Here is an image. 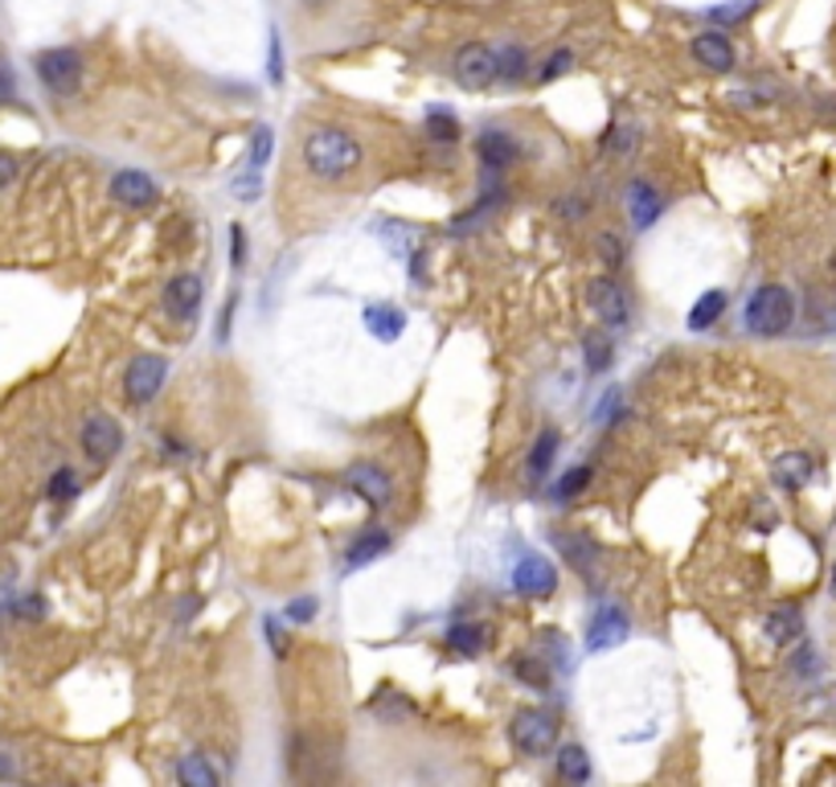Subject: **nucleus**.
<instances>
[{
    "mask_svg": "<svg viewBox=\"0 0 836 787\" xmlns=\"http://www.w3.org/2000/svg\"><path fill=\"white\" fill-rule=\"evenodd\" d=\"M386 550H390V533L365 530L361 538H353V545L345 550V566H349V571H361V566H369V562L386 558Z\"/></svg>",
    "mask_w": 836,
    "mask_h": 787,
    "instance_id": "412c9836",
    "label": "nucleus"
},
{
    "mask_svg": "<svg viewBox=\"0 0 836 787\" xmlns=\"http://www.w3.org/2000/svg\"><path fill=\"white\" fill-rule=\"evenodd\" d=\"M628 632H632V620H628V611L615 607V603H608V607L594 611L591 627H587V652L615 648V644H623V640H628Z\"/></svg>",
    "mask_w": 836,
    "mask_h": 787,
    "instance_id": "f8f14e48",
    "label": "nucleus"
},
{
    "mask_svg": "<svg viewBox=\"0 0 836 787\" xmlns=\"http://www.w3.org/2000/svg\"><path fill=\"white\" fill-rule=\"evenodd\" d=\"M82 451H86V460H95V463H108L120 456L123 448V431H120V422L111 419V415H91V419L82 422Z\"/></svg>",
    "mask_w": 836,
    "mask_h": 787,
    "instance_id": "1a4fd4ad",
    "label": "nucleus"
},
{
    "mask_svg": "<svg viewBox=\"0 0 836 787\" xmlns=\"http://www.w3.org/2000/svg\"><path fill=\"white\" fill-rule=\"evenodd\" d=\"M164 378H169V357H161V354L132 357L128 369H123V394H128V402H132V407L152 402V398L161 394Z\"/></svg>",
    "mask_w": 836,
    "mask_h": 787,
    "instance_id": "39448f33",
    "label": "nucleus"
},
{
    "mask_svg": "<svg viewBox=\"0 0 836 787\" xmlns=\"http://www.w3.org/2000/svg\"><path fill=\"white\" fill-rule=\"evenodd\" d=\"M742 320H746V328H751L755 337H783V333L792 328V320H796V296L783 284H763L755 296H751Z\"/></svg>",
    "mask_w": 836,
    "mask_h": 787,
    "instance_id": "f03ea898",
    "label": "nucleus"
},
{
    "mask_svg": "<svg viewBox=\"0 0 836 787\" xmlns=\"http://www.w3.org/2000/svg\"><path fill=\"white\" fill-rule=\"evenodd\" d=\"M529 74V54L521 45H504L497 54V79L500 82H521Z\"/></svg>",
    "mask_w": 836,
    "mask_h": 787,
    "instance_id": "c85d7f7f",
    "label": "nucleus"
},
{
    "mask_svg": "<svg viewBox=\"0 0 836 787\" xmlns=\"http://www.w3.org/2000/svg\"><path fill=\"white\" fill-rule=\"evenodd\" d=\"M558 775L567 779V784H587L591 779V755H587V747H579V743H567V747H558Z\"/></svg>",
    "mask_w": 836,
    "mask_h": 787,
    "instance_id": "393cba45",
    "label": "nucleus"
},
{
    "mask_svg": "<svg viewBox=\"0 0 836 787\" xmlns=\"http://www.w3.org/2000/svg\"><path fill=\"white\" fill-rule=\"evenodd\" d=\"M833 595H836V574H833Z\"/></svg>",
    "mask_w": 836,
    "mask_h": 787,
    "instance_id": "8fccbe9b",
    "label": "nucleus"
},
{
    "mask_svg": "<svg viewBox=\"0 0 836 787\" xmlns=\"http://www.w3.org/2000/svg\"><path fill=\"white\" fill-rule=\"evenodd\" d=\"M427 136L435 140V144H456L459 140V123L451 111H427Z\"/></svg>",
    "mask_w": 836,
    "mask_h": 787,
    "instance_id": "2f4dec72",
    "label": "nucleus"
},
{
    "mask_svg": "<svg viewBox=\"0 0 836 787\" xmlns=\"http://www.w3.org/2000/svg\"><path fill=\"white\" fill-rule=\"evenodd\" d=\"M271 82H284V58H279V33H271Z\"/></svg>",
    "mask_w": 836,
    "mask_h": 787,
    "instance_id": "c03bdc74",
    "label": "nucleus"
},
{
    "mask_svg": "<svg viewBox=\"0 0 836 787\" xmlns=\"http://www.w3.org/2000/svg\"><path fill=\"white\" fill-rule=\"evenodd\" d=\"M594 251H599V258L608 263V267H620L623 255H628V246H623V238L615 231H603L599 238H594Z\"/></svg>",
    "mask_w": 836,
    "mask_h": 787,
    "instance_id": "f704fd0d",
    "label": "nucleus"
},
{
    "mask_svg": "<svg viewBox=\"0 0 836 787\" xmlns=\"http://www.w3.org/2000/svg\"><path fill=\"white\" fill-rule=\"evenodd\" d=\"M628 209H632L635 231H648V226H652V222L661 217V209H664L656 185H648V181H632V185H628Z\"/></svg>",
    "mask_w": 836,
    "mask_h": 787,
    "instance_id": "aec40b11",
    "label": "nucleus"
},
{
    "mask_svg": "<svg viewBox=\"0 0 836 787\" xmlns=\"http://www.w3.org/2000/svg\"><path fill=\"white\" fill-rule=\"evenodd\" d=\"M553 542H558V550L570 558V566H574V571L591 574V566L599 562V545H594L591 538H567V533H558Z\"/></svg>",
    "mask_w": 836,
    "mask_h": 787,
    "instance_id": "bb28decb",
    "label": "nucleus"
},
{
    "mask_svg": "<svg viewBox=\"0 0 836 787\" xmlns=\"http://www.w3.org/2000/svg\"><path fill=\"white\" fill-rule=\"evenodd\" d=\"M156 197H161L156 181L149 173H140V168H123V173L111 177V202L123 205V209H149Z\"/></svg>",
    "mask_w": 836,
    "mask_h": 787,
    "instance_id": "4468645a",
    "label": "nucleus"
},
{
    "mask_svg": "<svg viewBox=\"0 0 836 787\" xmlns=\"http://www.w3.org/2000/svg\"><path fill=\"white\" fill-rule=\"evenodd\" d=\"M13 99H17V82L9 70L0 67V103H13Z\"/></svg>",
    "mask_w": 836,
    "mask_h": 787,
    "instance_id": "a18cd8bd",
    "label": "nucleus"
},
{
    "mask_svg": "<svg viewBox=\"0 0 836 787\" xmlns=\"http://www.w3.org/2000/svg\"><path fill=\"white\" fill-rule=\"evenodd\" d=\"M304 4H308V9H320V4H328V0H304Z\"/></svg>",
    "mask_w": 836,
    "mask_h": 787,
    "instance_id": "de8ad7c7",
    "label": "nucleus"
},
{
    "mask_svg": "<svg viewBox=\"0 0 836 787\" xmlns=\"http://www.w3.org/2000/svg\"><path fill=\"white\" fill-rule=\"evenodd\" d=\"M365 325L378 340H398L406 328V313L394 304H374V308H365Z\"/></svg>",
    "mask_w": 836,
    "mask_h": 787,
    "instance_id": "4be33fe9",
    "label": "nucleus"
},
{
    "mask_svg": "<svg viewBox=\"0 0 836 787\" xmlns=\"http://www.w3.org/2000/svg\"><path fill=\"white\" fill-rule=\"evenodd\" d=\"M582 361H587V369H591V374H603V369H611V361H615V345H611V337L603 333V328H591V333H582Z\"/></svg>",
    "mask_w": 836,
    "mask_h": 787,
    "instance_id": "b1692460",
    "label": "nucleus"
},
{
    "mask_svg": "<svg viewBox=\"0 0 836 787\" xmlns=\"http://www.w3.org/2000/svg\"><path fill=\"white\" fill-rule=\"evenodd\" d=\"M45 497H50V501H74V497H79V476H74V468H58V472L50 476V484H45Z\"/></svg>",
    "mask_w": 836,
    "mask_h": 787,
    "instance_id": "473e14b6",
    "label": "nucleus"
},
{
    "mask_svg": "<svg viewBox=\"0 0 836 787\" xmlns=\"http://www.w3.org/2000/svg\"><path fill=\"white\" fill-rule=\"evenodd\" d=\"M689 54H693V62H697L702 70H710V74H730V70L738 67L734 45H730V38H726V33H717V29L697 33L693 45H689Z\"/></svg>",
    "mask_w": 836,
    "mask_h": 787,
    "instance_id": "ddd939ff",
    "label": "nucleus"
},
{
    "mask_svg": "<svg viewBox=\"0 0 836 787\" xmlns=\"http://www.w3.org/2000/svg\"><path fill=\"white\" fill-rule=\"evenodd\" d=\"M345 480H349L353 489L361 492V497L374 504V509H381V504L390 501V492H394V480L381 472L378 463H353L349 472H345Z\"/></svg>",
    "mask_w": 836,
    "mask_h": 787,
    "instance_id": "2eb2a0df",
    "label": "nucleus"
},
{
    "mask_svg": "<svg viewBox=\"0 0 836 787\" xmlns=\"http://www.w3.org/2000/svg\"><path fill=\"white\" fill-rule=\"evenodd\" d=\"M447 648L459 652V656H476L485 648V627L480 624H456L447 632Z\"/></svg>",
    "mask_w": 836,
    "mask_h": 787,
    "instance_id": "c756f323",
    "label": "nucleus"
},
{
    "mask_svg": "<svg viewBox=\"0 0 836 787\" xmlns=\"http://www.w3.org/2000/svg\"><path fill=\"white\" fill-rule=\"evenodd\" d=\"M591 476H594L591 468H570V472L562 476L558 484H553V497H558V501H574V497H579V492L591 484Z\"/></svg>",
    "mask_w": 836,
    "mask_h": 787,
    "instance_id": "72a5a7b5",
    "label": "nucleus"
},
{
    "mask_svg": "<svg viewBox=\"0 0 836 787\" xmlns=\"http://www.w3.org/2000/svg\"><path fill=\"white\" fill-rule=\"evenodd\" d=\"M553 214L567 217V222H582V217L591 214V202H587V193H567V197L553 202Z\"/></svg>",
    "mask_w": 836,
    "mask_h": 787,
    "instance_id": "c9c22d12",
    "label": "nucleus"
},
{
    "mask_svg": "<svg viewBox=\"0 0 836 787\" xmlns=\"http://www.w3.org/2000/svg\"><path fill=\"white\" fill-rule=\"evenodd\" d=\"M202 299H205V284L202 275H176V279H169V287H164L161 296V308L169 320H176V325H190L193 316L202 313Z\"/></svg>",
    "mask_w": 836,
    "mask_h": 787,
    "instance_id": "6e6552de",
    "label": "nucleus"
},
{
    "mask_svg": "<svg viewBox=\"0 0 836 787\" xmlns=\"http://www.w3.org/2000/svg\"><path fill=\"white\" fill-rule=\"evenodd\" d=\"M38 79L41 86L50 91V95L67 99L74 95L82 86V54L79 50H70V45H58V50H45V54H38Z\"/></svg>",
    "mask_w": 836,
    "mask_h": 787,
    "instance_id": "20e7f679",
    "label": "nucleus"
},
{
    "mask_svg": "<svg viewBox=\"0 0 836 787\" xmlns=\"http://www.w3.org/2000/svg\"><path fill=\"white\" fill-rule=\"evenodd\" d=\"M513 591L517 595H529V599H546L558 591V571H553L550 558L541 554H526L521 562L513 566Z\"/></svg>",
    "mask_w": 836,
    "mask_h": 787,
    "instance_id": "9d476101",
    "label": "nucleus"
},
{
    "mask_svg": "<svg viewBox=\"0 0 836 787\" xmlns=\"http://www.w3.org/2000/svg\"><path fill=\"white\" fill-rule=\"evenodd\" d=\"M476 152H480V161H485L488 173H504V168L517 161V140L509 136V132L488 127V132H480V140H476Z\"/></svg>",
    "mask_w": 836,
    "mask_h": 787,
    "instance_id": "f3484780",
    "label": "nucleus"
},
{
    "mask_svg": "<svg viewBox=\"0 0 836 787\" xmlns=\"http://www.w3.org/2000/svg\"><path fill=\"white\" fill-rule=\"evenodd\" d=\"M299 156H304V168H308L316 181H345L349 173H357L365 161L361 140L345 132V127H312L304 144H299Z\"/></svg>",
    "mask_w": 836,
    "mask_h": 787,
    "instance_id": "f257e3e1",
    "label": "nucleus"
},
{
    "mask_svg": "<svg viewBox=\"0 0 836 787\" xmlns=\"http://www.w3.org/2000/svg\"><path fill=\"white\" fill-rule=\"evenodd\" d=\"M570 67H574V54H570V50H558L553 58H546V67L538 70V79L550 82V79H558V74H567Z\"/></svg>",
    "mask_w": 836,
    "mask_h": 787,
    "instance_id": "ea45409f",
    "label": "nucleus"
},
{
    "mask_svg": "<svg viewBox=\"0 0 836 787\" xmlns=\"http://www.w3.org/2000/svg\"><path fill=\"white\" fill-rule=\"evenodd\" d=\"M812 472H816V460H812L808 451H787V456H779V460L771 463V476H775V484L783 492H799L812 480Z\"/></svg>",
    "mask_w": 836,
    "mask_h": 787,
    "instance_id": "dca6fc26",
    "label": "nucleus"
},
{
    "mask_svg": "<svg viewBox=\"0 0 836 787\" xmlns=\"http://www.w3.org/2000/svg\"><path fill=\"white\" fill-rule=\"evenodd\" d=\"M513 673L521 681H526L529 689H550V661H541V656H521V661H513Z\"/></svg>",
    "mask_w": 836,
    "mask_h": 787,
    "instance_id": "7c9ffc66",
    "label": "nucleus"
},
{
    "mask_svg": "<svg viewBox=\"0 0 836 787\" xmlns=\"http://www.w3.org/2000/svg\"><path fill=\"white\" fill-rule=\"evenodd\" d=\"M804 636V611L796 603H779V607L767 611V640L775 648H787Z\"/></svg>",
    "mask_w": 836,
    "mask_h": 787,
    "instance_id": "a211bd4d",
    "label": "nucleus"
},
{
    "mask_svg": "<svg viewBox=\"0 0 836 787\" xmlns=\"http://www.w3.org/2000/svg\"><path fill=\"white\" fill-rule=\"evenodd\" d=\"M369 714L378 722H386V726H402V722H410L418 714L415 709V702L406 697V693H398V689H378L374 697H369Z\"/></svg>",
    "mask_w": 836,
    "mask_h": 787,
    "instance_id": "6ab92c4d",
    "label": "nucleus"
},
{
    "mask_svg": "<svg viewBox=\"0 0 836 787\" xmlns=\"http://www.w3.org/2000/svg\"><path fill=\"white\" fill-rule=\"evenodd\" d=\"M828 275H833V279H836V255H833V263H828Z\"/></svg>",
    "mask_w": 836,
    "mask_h": 787,
    "instance_id": "09e8293b",
    "label": "nucleus"
},
{
    "mask_svg": "<svg viewBox=\"0 0 836 787\" xmlns=\"http://www.w3.org/2000/svg\"><path fill=\"white\" fill-rule=\"evenodd\" d=\"M451 79L463 91H488L497 82V50H488L485 41H468L459 45L456 62H451Z\"/></svg>",
    "mask_w": 836,
    "mask_h": 787,
    "instance_id": "423d86ee",
    "label": "nucleus"
},
{
    "mask_svg": "<svg viewBox=\"0 0 836 787\" xmlns=\"http://www.w3.org/2000/svg\"><path fill=\"white\" fill-rule=\"evenodd\" d=\"M13 775V763H9V755H0V779H9Z\"/></svg>",
    "mask_w": 836,
    "mask_h": 787,
    "instance_id": "49530a36",
    "label": "nucleus"
},
{
    "mask_svg": "<svg viewBox=\"0 0 836 787\" xmlns=\"http://www.w3.org/2000/svg\"><path fill=\"white\" fill-rule=\"evenodd\" d=\"M17 173H21V161H17V156H9V152H0V193L13 185Z\"/></svg>",
    "mask_w": 836,
    "mask_h": 787,
    "instance_id": "79ce46f5",
    "label": "nucleus"
},
{
    "mask_svg": "<svg viewBox=\"0 0 836 787\" xmlns=\"http://www.w3.org/2000/svg\"><path fill=\"white\" fill-rule=\"evenodd\" d=\"M176 784L185 787H217V771L205 763V755H185L176 763Z\"/></svg>",
    "mask_w": 836,
    "mask_h": 787,
    "instance_id": "cd10ccee",
    "label": "nucleus"
},
{
    "mask_svg": "<svg viewBox=\"0 0 836 787\" xmlns=\"http://www.w3.org/2000/svg\"><path fill=\"white\" fill-rule=\"evenodd\" d=\"M755 13V0H734V4H722V9H714V21L717 25H734V21H742V17Z\"/></svg>",
    "mask_w": 836,
    "mask_h": 787,
    "instance_id": "4c0bfd02",
    "label": "nucleus"
},
{
    "mask_svg": "<svg viewBox=\"0 0 836 787\" xmlns=\"http://www.w3.org/2000/svg\"><path fill=\"white\" fill-rule=\"evenodd\" d=\"M558 443H562V435L553 431H541L538 439H533V448H529V460H526V476L538 484V480H546V472H550L553 456H558Z\"/></svg>",
    "mask_w": 836,
    "mask_h": 787,
    "instance_id": "5701e85b",
    "label": "nucleus"
},
{
    "mask_svg": "<svg viewBox=\"0 0 836 787\" xmlns=\"http://www.w3.org/2000/svg\"><path fill=\"white\" fill-rule=\"evenodd\" d=\"M587 304H591V313L608 328L632 325V299H628V292H623L615 279H608V275H599V279L587 284Z\"/></svg>",
    "mask_w": 836,
    "mask_h": 787,
    "instance_id": "0eeeda50",
    "label": "nucleus"
},
{
    "mask_svg": "<svg viewBox=\"0 0 836 787\" xmlns=\"http://www.w3.org/2000/svg\"><path fill=\"white\" fill-rule=\"evenodd\" d=\"M722 313H726V292H705V296H697V304L689 308V328L693 333H705V328H714L717 320H722Z\"/></svg>",
    "mask_w": 836,
    "mask_h": 787,
    "instance_id": "a878e982",
    "label": "nucleus"
},
{
    "mask_svg": "<svg viewBox=\"0 0 836 787\" xmlns=\"http://www.w3.org/2000/svg\"><path fill=\"white\" fill-rule=\"evenodd\" d=\"M243 255H246V234L243 226H234L230 231V258H234V267H243Z\"/></svg>",
    "mask_w": 836,
    "mask_h": 787,
    "instance_id": "37998d69",
    "label": "nucleus"
},
{
    "mask_svg": "<svg viewBox=\"0 0 836 787\" xmlns=\"http://www.w3.org/2000/svg\"><path fill=\"white\" fill-rule=\"evenodd\" d=\"M316 611H320V603H316V599L299 595V599H292V603L284 607V620H287V624H312V620H316Z\"/></svg>",
    "mask_w": 836,
    "mask_h": 787,
    "instance_id": "e433bc0d",
    "label": "nucleus"
},
{
    "mask_svg": "<svg viewBox=\"0 0 836 787\" xmlns=\"http://www.w3.org/2000/svg\"><path fill=\"white\" fill-rule=\"evenodd\" d=\"M509 738L526 759H546L558 747V718L550 709H517L509 722Z\"/></svg>",
    "mask_w": 836,
    "mask_h": 787,
    "instance_id": "7ed1b4c3",
    "label": "nucleus"
},
{
    "mask_svg": "<svg viewBox=\"0 0 836 787\" xmlns=\"http://www.w3.org/2000/svg\"><path fill=\"white\" fill-rule=\"evenodd\" d=\"M635 140H640V132H632V127H611V136L603 140V149H608V152H620V156H628V152L635 149Z\"/></svg>",
    "mask_w": 836,
    "mask_h": 787,
    "instance_id": "58836bf2",
    "label": "nucleus"
},
{
    "mask_svg": "<svg viewBox=\"0 0 836 787\" xmlns=\"http://www.w3.org/2000/svg\"><path fill=\"white\" fill-rule=\"evenodd\" d=\"M263 632H267V640H271V652L284 661L287 656V640H284V627H279V620H263Z\"/></svg>",
    "mask_w": 836,
    "mask_h": 787,
    "instance_id": "a19ab883",
    "label": "nucleus"
},
{
    "mask_svg": "<svg viewBox=\"0 0 836 787\" xmlns=\"http://www.w3.org/2000/svg\"><path fill=\"white\" fill-rule=\"evenodd\" d=\"M271 149H275V132H271V127H255V136H251V152H246V168L234 177V193H238V202H255V197H258V173L267 168Z\"/></svg>",
    "mask_w": 836,
    "mask_h": 787,
    "instance_id": "9b49d317",
    "label": "nucleus"
}]
</instances>
